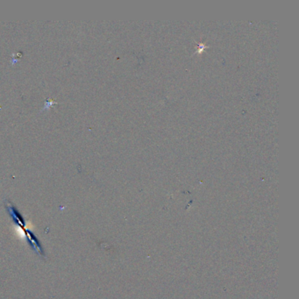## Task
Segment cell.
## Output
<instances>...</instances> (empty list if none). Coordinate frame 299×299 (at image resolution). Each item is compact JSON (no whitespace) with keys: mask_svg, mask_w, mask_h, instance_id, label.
Listing matches in <instances>:
<instances>
[{"mask_svg":"<svg viewBox=\"0 0 299 299\" xmlns=\"http://www.w3.org/2000/svg\"><path fill=\"white\" fill-rule=\"evenodd\" d=\"M5 209L9 213V215L13 219L14 223V228L16 230L18 235L23 239L27 240V243L30 244V246L33 248V251L39 254L41 258H46V254L44 252V248L41 246V242L38 240L37 237L32 233L28 228L26 227L27 223L22 216L21 212L17 209L16 206L11 203L10 201L6 200L4 203Z\"/></svg>","mask_w":299,"mask_h":299,"instance_id":"obj_1","label":"cell"}]
</instances>
